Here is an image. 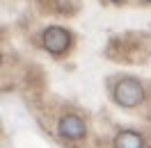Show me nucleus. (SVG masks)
I'll list each match as a JSON object with an SVG mask.
<instances>
[{
    "label": "nucleus",
    "mask_w": 151,
    "mask_h": 148,
    "mask_svg": "<svg viewBox=\"0 0 151 148\" xmlns=\"http://www.w3.org/2000/svg\"><path fill=\"white\" fill-rule=\"evenodd\" d=\"M114 102L122 107H137L144 100V87L133 78H124L114 84Z\"/></svg>",
    "instance_id": "1"
},
{
    "label": "nucleus",
    "mask_w": 151,
    "mask_h": 148,
    "mask_svg": "<svg viewBox=\"0 0 151 148\" xmlns=\"http://www.w3.org/2000/svg\"><path fill=\"white\" fill-rule=\"evenodd\" d=\"M41 46L46 48L48 53H53V55H64L71 48V34H69V30L53 25V28H48L41 34Z\"/></svg>",
    "instance_id": "2"
},
{
    "label": "nucleus",
    "mask_w": 151,
    "mask_h": 148,
    "mask_svg": "<svg viewBox=\"0 0 151 148\" xmlns=\"http://www.w3.org/2000/svg\"><path fill=\"white\" fill-rule=\"evenodd\" d=\"M57 130H60V134L64 139H71V141H76V139H83L85 137V121L80 119V116H76V114H64L62 119H60V125H57Z\"/></svg>",
    "instance_id": "3"
},
{
    "label": "nucleus",
    "mask_w": 151,
    "mask_h": 148,
    "mask_svg": "<svg viewBox=\"0 0 151 148\" xmlns=\"http://www.w3.org/2000/svg\"><path fill=\"white\" fill-rule=\"evenodd\" d=\"M114 148H144V137L135 130H122L114 137Z\"/></svg>",
    "instance_id": "4"
},
{
    "label": "nucleus",
    "mask_w": 151,
    "mask_h": 148,
    "mask_svg": "<svg viewBox=\"0 0 151 148\" xmlns=\"http://www.w3.org/2000/svg\"><path fill=\"white\" fill-rule=\"evenodd\" d=\"M112 2H122V0H112Z\"/></svg>",
    "instance_id": "5"
},
{
    "label": "nucleus",
    "mask_w": 151,
    "mask_h": 148,
    "mask_svg": "<svg viewBox=\"0 0 151 148\" xmlns=\"http://www.w3.org/2000/svg\"><path fill=\"white\" fill-rule=\"evenodd\" d=\"M147 2H151V0H147Z\"/></svg>",
    "instance_id": "6"
}]
</instances>
